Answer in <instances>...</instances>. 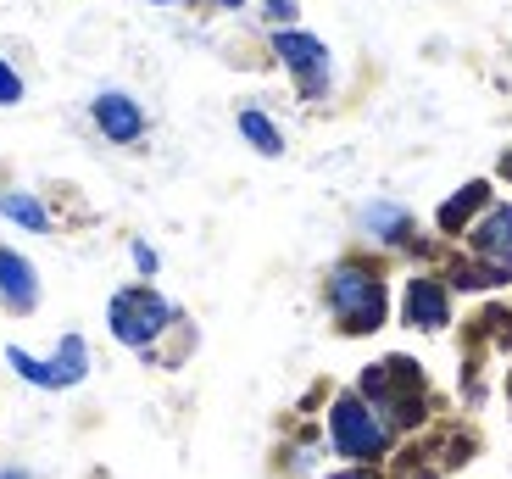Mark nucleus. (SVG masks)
Returning a JSON list of instances; mask_svg holds the SVG:
<instances>
[{
	"instance_id": "f257e3e1",
	"label": "nucleus",
	"mask_w": 512,
	"mask_h": 479,
	"mask_svg": "<svg viewBox=\"0 0 512 479\" xmlns=\"http://www.w3.org/2000/svg\"><path fill=\"white\" fill-rule=\"evenodd\" d=\"M329 312L340 318V329L346 335H373V329L384 324V312H390V296H384V279L373 268H362V262H340V268L329 273Z\"/></svg>"
},
{
	"instance_id": "f03ea898",
	"label": "nucleus",
	"mask_w": 512,
	"mask_h": 479,
	"mask_svg": "<svg viewBox=\"0 0 512 479\" xmlns=\"http://www.w3.org/2000/svg\"><path fill=\"white\" fill-rule=\"evenodd\" d=\"M329 441L351 468H362V463H379V457L390 452L396 429L379 418V407H368L357 390H346V396H334V407H329Z\"/></svg>"
},
{
	"instance_id": "7ed1b4c3",
	"label": "nucleus",
	"mask_w": 512,
	"mask_h": 479,
	"mask_svg": "<svg viewBox=\"0 0 512 479\" xmlns=\"http://www.w3.org/2000/svg\"><path fill=\"white\" fill-rule=\"evenodd\" d=\"M106 324H112L117 346H134V351H151L156 340L173 329V307H167L162 296H156L151 285H128L112 296V307H106Z\"/></svg>"
},
{
	"instance_id": "20e7f679",
	"label": "nucleus",
	"mask_w": 512,
	"mask_h": 479,
	"mask_svg": "<svg viewBox=\"0 0 512 479\" xmlns=\"http://www.w3.org/2000/svg\"><path fill=\"white\" fill-rule=\"evenodd\" d=\"M6 363L17 368V379H28V385H39V390H67V385H78V379L90 374V346H84V335H62V346H56L51 363L28 357L23 346L6 351Z\"/></svg>"
},
{
	"instance_id": "39448f33",
	"label": "nucleus",
	"mask_w": 512,
	"mask_h": 479,
	"mask_svg": "<svg viewBox=\"0 0 512 479\" xmlns=\"http://www.w3.org/2000/svg\"><path fill=\"white\" fill-rule=\"evenodd\" d=\"M273 56L295 73V84H301L307 101H318V95L329 90L334 67H329V45H323V39L301 34V28H279V34H273Z\"/></svg>"
},
{
	"instance_id": "423d86ee",
	"label": "nucleus",
	"mask_w": 512,
	"mask_h": 479,
	"mask_svg": "<svg viewBox=\"0 0 512 479\" xmlns=\"http://www.w3.org/2000/svg\"><path fill=\"white\" fill-rule=\"evenodd\" d=\"M90 117H95V129H101L112 145H134V140L145 134L140 101H134V95H123V90H101V95L90 101Z\"/></svg>"
},
{
	"instance_id": "0eeeda50",
	"label": "nucleus",
	"mask_w": 512,
	"mask_h": 479,
	"mask_svg": "<svg viewBox=\"0 0 512 479\" xmlns=\"http://www.w3.org/2000/svg\"><path fill=\"white\" fill-rule=\"evenodd\" d=\"M401 318H407L412 329H446V324H451V290L440 285L435 273H418V279H407Z\"/></svg>"
},
{
	"instance_id": "6e6552de",
	"label": "nucleus",
	"mask_w": 512,
	"mask_h": 479,
	"mask_svg": "<svg viewBox=\"0 0 512 479\" xmlns=\"http://www.w3.org/2000/svg\"><path fill=\"white\" fill-rule=\"evenodd\" d=\"M468 251L490 268L512 273V207H490L485 218L468 229Z\"/></svg>"
},
{
	"instance_id": "1a4fd4ad",
	"label": "nucleus",
	"mask_w": 512,
	"mask_h": 479,
	"mask_svg": "<svg viewBox=\"0 0 512 479\" xmlns=\"http://www.w3.org/2000/svg\"><path fill=\"white\" fill-rule=\"evenodd\" d=\"M0 301H6L12 312H34V301H39L34 262H28L23 251H12V246H0Z\"/></svg>"
},
{
	"instance_id": "9d476101",
	"label": "nucleus",
	"mask_w": 512,
	"mask_h": 479,
	"mask_svg": "<svg viewBox=\"0 0 512 479\" xmlns=\"http://www.w3.org/2000/svg\"><path fill=\"white\" fill-rule=\"evenodd\" d=\"M362 229H368V240H379V246H407L412 212L396 207V201H368V207H362Z\"/></svg>"
},
{
	"instance_id": "9b49d317",
	"label": "nucleus",
	"mask_w": 512,
	"mask_h": 479,
	"mask_svg": "<svg viewBox=\"0 0 512 479\" xmlns=\"http://www.w3.org/2000/svg\"><path fill=\"white\" fill-rule=\"evenodd\" d=\"M479 207H490V184H468V190H457L446 207H440V229H446V234L474 229V212Z\"/></svg>"
},
{
	"instance_id": "f8f14e48",
	"label": "nucleus",
	"mask_w": 512,
	"mask_h": 479,
	"mask_svg": "<svg viewBox=\"0 0 512 479\" xmlns=\"http://www.w3.org/2000/svg\"><path fill=\"white\" fill-rule=\"evenodd\" d=\"M0 218L23 223V229H34V234L51 229V212H45V201H34L28 190H0Z\"/></svg>"
},
{
	"instance_id": "ddd939ff",
	"label": "nucleus",
	"mask_w": 512,
	"mask_h": 479,
	"mask_svg": "<svg viewBox=\"0 0 512 479\" xmlns=\"http://www.w3.org/2000/svg\"><path fill=\"white\" fill-rule=\"evenodd\" d=\"M240 134L251 140V151H262V156H279L284 151L279 123H273L268 112H256V106H245V112H240Z\"/></svg>"
},
{
	"instance_id": "4468645a",
	"label": "nucleus",
	"mask_w": 512,
	"mask_h": 479,
	"mask_svg": "<svg viewBox=\"0 0 512 479\" xmlns=\"http://www.w3.org/2000/svg\"><path fill=\"white\" fill-rule=\"evenodd\" d=\"M23 101V78H17V67L0 56V106H17Z\"/></svg>"
},
{
	"instance_id": "2eb2a0df",
	"label": "nucleus",
	"mask_w": 512,
	"mask_h": 479,
	"mask_svg": "<svg viewBox=\"0 0 512 479\" xmlns=\"http://www.w3.org/2000/svg\"><path fill=\"white\" fill-rule=\"evenodd\" d=\"M134 268H140V273H145V279H151V273H156V268H162V257H156V251H151V246H145V240H134Z\"/></svg>"
},
{
	"instance_id": "dca6fc26",
	"label": "nucleus",
	"mask_w": 512,
	"mask_h": 479,
	"mask_svg": "<svg viewBox=\"0 0 512 479\" xmlns=\"http://www.w3.org/2000/svg\"><path fill=\"white\" fill-rule=\"evenodd\" d=\"M262 6H268V17H273V23H290V17L301 12V0H262Z\"/></svg>"
},
{
	"instance_id": "f3484780",
	"label": "nucleus",
	"mask_w": 512,
	"mask_h": 479,
	"mask_svg": "<svg viewBox=\"0 0 512 479\" xmlns=\"http://www.w3.org/2000/svg\"><path fill=\"white\" fill-rule=\"evenodd\" d=\"M0 479H34L28 468H0Z\"/></svg>"
},
{
	"instance_id": "a211bd4d",
	"label": "nucleus",
	"mask_w": 512,
	"mask_h": 479,
	"mask_svg": "<svg viewBox=\"0 0 512 479\" xmlns=\"http://www.w3.org/2000/svg\"><path fill=\"white\" fill-rule=\"evenodd\" d=\"M334 479H368V474H362V468H351V474H334Z\"/></svg>"
},
{
	"instance_id": "6ab92c4d",
	"label": "nucleus",
	"mask_w": 512,
	"mask_h": 479,
	"mask_svg": "<svg viewBox=\"0 0 512 479\" xmlns=\"http://www.w3.org/2000/svg\"><path fill=\"white\" fill-rule=\"evenodd\" d=\"M223 6H229V12H240V6H245V0H223Z\"/></svg>"
},
{
	"instance_id": "aec40b11",
	"label": "nucleus",
	"mask_w": 512,
	"mask_h": 479,
	"mask_svg": "<svg viewBox=\"0 0 512 479\" xmlns=\"http://www.w3.org/2000/svg\"><path fill=\"white\" fill-rule=\"evenodd\" d=\"M156 6H173V0H156Z\"/></svg>"
}]
</instances>
